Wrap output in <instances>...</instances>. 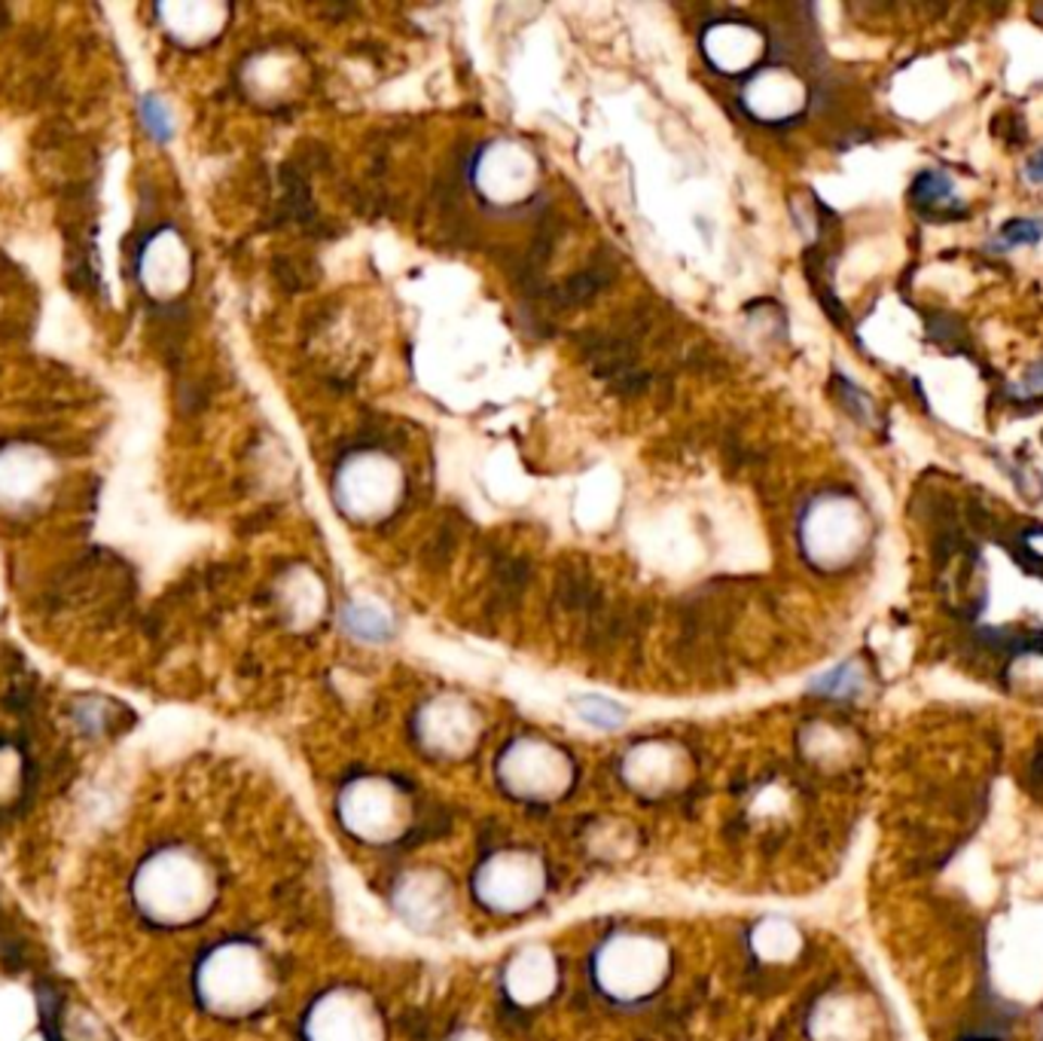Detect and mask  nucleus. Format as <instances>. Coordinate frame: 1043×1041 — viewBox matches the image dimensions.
Wrapping results in <instances>:
<instances>
[{
  "label": "nucleus",
  "instance_id": "1",
  "mask_svg": "<svg viewBox=\"0 0 1043 1041\" xmlns=\"http://www.w3.org/2000/svg\"><path fill=\"white\" fill-rule=\"evenodd\" d=\"M205 896V883L193 862L177 852H165L147 864L138 879V898L150 916L180 919L199 907Z\"/></svg>",
  "mask_w": 1043,
  "mask_h": 1041
},
{
  "label": "nucleus",
  "instance_id": "2",
  "mask_svg": "<svg viewBox=\"0 0 1043 1041\" xmlns=\"http://www.w3.org/2000/svg\"><path fill=\"white\" fill-rule=\"evenodd\" d=\"M910 195H913V202L921 212H952V208L962 212L952 178L943 175V172H933V168L931 172H921V175L913 180Z\"/></svg>",
  "mask_w": 1043,
  "mask_h": 1041
},
{
  "label": "nucleus",
  "instance_id": "3",
  "mask_svg": "<svg viewBox=\"0 0 1043 1041\" xmlns=\"http://www.w3.org/2000/svg\"><path fill=\"white\" fill-rule=\"evenodd\" d=\"M1043 239V220L1038 217H1013L1007 220L1001 232H997L995 247L1001 251H1013V247H1022V244H1038Z\"/></svg>",
  "mask_w": 1043,
  "mask_h": 1041
},
{
  "label": "nucleus",
  "instance_id": "4",
  "mask_svg": "<svg viewBox=\"0 0 1043 1041\" xmlns=\"http://www.w3.org/2000/svg\"><path fill=\"white\" fill-rule=\"evenodd\" d=\"M141 119H144V129L150 131L156 141H168V138H171V114H168V107H165L156 96L141 98Z\"/></svg>",
  "mask_w": 1043,
  "mask_h": 1041
},
{
  "label": "nucleus",
  "instance_id": "5",
  "mask_svg": "<svg viewBox=\"0 0 1043 1041\" xmlns=\"http://www.w3.org/2000/svg\"><path fill=\"white\" fill-rule=\"evenodd\" d=\"M857 687H861V675H857V669L851 667V663L834 669V672H827L824 678L815 682V690H821V694H830V697H851Z\"/></svg>",
  "mask_w": 1043,
  "mask_h": 1041
},
{
  "label": "nucleus",
  "instance_id": "6",
  "mask_svg": "<svg viewBox=\"0 0 1043 1041\" xmlns=\"http://www.w3.org/2000/svg\"><path fill=\"white\" fill-rule=\"evenodd\" d=\"M345 626L360 638H385L387 635L385 618H379L370 608H357V605L345 611Z\"/></svg>",
  "mask_w": 1043,
  "mask_h": 1041
},
{
  "label": "nucleus",
  "instance_id": "7",
  "mask_svg": "<svg viewBox=\"0 0 1043 1041\" xmlns=\"http://www.w3.org/2000/svg\"><path fill=\"white\" fill-rule=\"evenodd\" d=\"M580 712L583 715L589 718L593 724H616L620 718H623V712L616 709V706H610V702H605V700H586V702H580Z\"/></svg>",
  "mask_w": 1043,
  "mask_h": 1041
},
{
  "label": "nucleus",
  "instance_id": "8",
  "mask_svg": "<svg viewBox=\"0 0 1043 1041\" xmlns=\"http://www.w3.org/2000/svg\"><path fill=\"white\" fill-rule=\"evenodd\" d=\"M1026 178L1031 183H1043V150H1038L1026 163Z\"/></svg>",
  "mask_w": 1043,
  "mask_h": 1041
},
{
  "label": "nucleus",
  "instance_id": "9",
  "mask_svg": "<svg viewBox=\"0 0 1043 1041\" xmlns=\"http://www.w3.org/2000/svg\"><path fill=\"white\" fill-rule=\"evenodd\" d=\"M1031 382H1034V385H1041V389H1043V360H1041V364H1034V367H1031Z\"/></svg>",
  "mask_w": 1043,
  "mask_h": 1041
}]
</instances>
